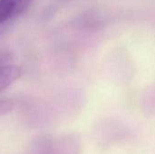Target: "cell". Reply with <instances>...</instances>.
I'll list each match as a JSON object with an SVG mask.
<instances>
[{
    "instance_id": "obj_2",
    "label": "cell",
    "mask_w": 155,
    "mask_h": 154,
    "mask_svg": "<svg viewBox=\"0 0 155 154\" xmlns=\"http://www.w3.org/2000/svg\"><path fill=\"white\" fill-rule=\"evenodd\" d=\"M22 75V69L18 65L10 64L0 59V92L12 85Z\"/></svg>"
},
{
    "instance_id": "obj_3",
    "label": "cell",
    "mask_w": 155,
    "mask_h": 154,
    "mask_svg": "<svg viewBox=\"0 0 155 154\" xmlns=\"http://www.w3.org/2000/svg\"><path fill=\"white\" fill-rule=\"evenodd\" d=\"M14 103L10 99H0V117L8 114L13 111Z\"/></svg>"
},
{
    "instance_id": "obj_1",
    "label": "cell",
    "mask_w": 155,
    "mask_h": 154,
    "mask_svg": "<svg viewBox=\"0 0 155 154\" xmlns=\"http://www.w3.org/2000/svg\"><path fill=\"white\" fill-rule=\"evenodd\" d=\"M33 0H0V25L21 15Z\"/></svg>"
}]
</instances>
